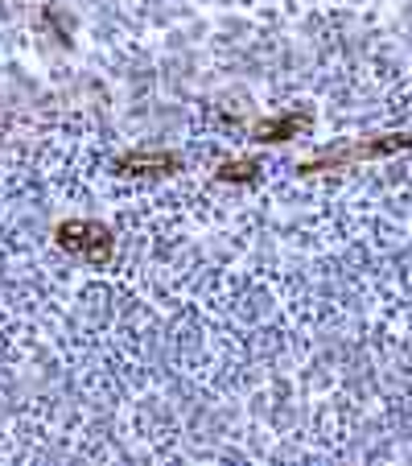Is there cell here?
<instances>
[{
    "instance_id": "obj_1",
    "label": "cell",
    "mask_w": 412,
    "mask_h": 466,
    "mask_svg": "<svg viewBox=\"0 0 412 466\" xmlns=\"http://www.w3.org/2000/svg\"><path fill=\"white\" fill-rule=\"evenodd\" d=\"M412 149V132H384V137H359L347 145H330L317 157L301 161L297 174L301 177H317V174H334V169L359 166V161H379V157H396V153Z\"/></svg>"
},
{
    "instance_id": "obj_2",
    "label": "cell",
    "mask_w": 412,
    "mask_h": 466,
    "mask_svg": "<svg viewBox=\"0 0 412 466\" xmlns=\"http://www.w3.org/2000/svg\"><path fill=\"white\" fill-rule=\"evenodd\" d=\"M54 244H58L62 252H71L75 260L91 264V268H107V260H112V252H116L112 228L99 219H62L58 228H54Z\"/></svg>"
},
{
    "instance_id": "obj_3",
    "label": "cell",
    "mask_w": 412,
    "mask_h": 466,
    "mask_svg": "<svg viewBox=\"0 0 412 466\" xmlns=\"http://www.w3.org/2000/svg\"><path fill=\"white\" fill-rule=\"evenodd\" d=\"M182 169V157L169 149H132L116 161V174L124 177H169Z\"/></svg>"
},
{
    "instance_id": "obj_4",
    "label": "cell",
    "mask_w": 412,
    "mask_h": 466,
    "mask_svg": "<svg viewBox=\"0 0 412 466\" xmlns=\"http://www.w3.org/2000/svg\"><path fill=\"white\" fill-rule=\"evenodd\" d=\"M306 128H309V112L293 107V112L264 116V120H256L252 124V141H260V145H285V141H293V137H301Z\"/></svg>"
},
{
    "instance_id": "obj_5",
    "label": "cell",
    "mask_w": 412,
    "mask_h": 466,
    "mask_svg": "<svg viewBox=\"0 0 412 466\" xmlns=\"http://www.w3.org/2000/svg\"><path fill=\"white\" fill-rule=\"evenodd\" d=\"M219 182H256L260 177V161L256 157H244V161H227V166L215 169Z\"/></svg>"
}]
</instances>
